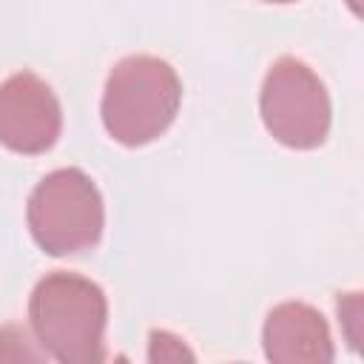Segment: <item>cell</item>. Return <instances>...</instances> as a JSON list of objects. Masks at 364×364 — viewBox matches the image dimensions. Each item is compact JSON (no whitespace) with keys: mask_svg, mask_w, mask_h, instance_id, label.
<instances>
[{"mask_svg":"<svg viewBox=\"0 0 364 364\" xmlns=\"http://www.w3.org/2000/svg\"><path fill=\"white\" fill-rule=\"evenodd\" d=\"M28 321L48 358L63 364H97L105 358L108 301L97 282L54 270L28 299Z\"/></svg>","mask_w":364,"mask_h":364,"instance_id":"cell-1","label":"cell"},{"mask_svg":"<svg viewBox=\"0 0 364 364\" xmlns=\"http://www.w3.org/2000/svg\"><path fill=\"white\" fill-rule=\"evenodd\" d=\"M182 82L171 63L154 54L119 60L102 91V125L125 148H139L162 136L176 119Z\"/></svg>","mask_w":364,"mask_h":364,"instance_id":"cell-2","label":"cell"},{"mask_svg":"<svg viewBox=\"0 0 364 364\" xmlns=\"http://www.w3.org/2000/svg\"><path fill=\"white\" fill-rule=\"evenodd\" d=\"M26 219L40 250L48 256H74L100 242L105 208L88 173L60 168L37 182L26 205Z\"/></svg>","mask_w":364,"mask_h":364,"instance_id":"cell-3","label":"cell"},{"mask_svg":"<svg viewBox=\"0 0 364 364\" xmlns=\"http://www.w3.org/2000/svg\"><path fill=\"white\" fill-rule=\"evenodd\" d=\"M262 122L273 139L287 148H318L330 134V97L318 74L296 60L279 57L264 74L259 94Z\"/></svg>","mask_w":364,"mask_h":364,"instance_id":"cell-4","label":"cell"},{"mask_svg":"<svg viewBox=\"0 0 364 364\" xmlns=\"http://www.w3.org/2000/svg\"><path fill=\"white\" fill-rule=\"evenodd\" d=\"M63 131V108L51 85L31 71L0 82V142L14 154H46Z\"/></svg>","mask_w":364,"mask_h":364,"instance_id":"cell-5","label":"cell"},{"mask_svg":"<svg viewBox=\"0 0 364 364\" xmlns=\"http://www.w3.org/2000/svg\"><path fill=\"white\" fill-rule=\"evenodd\" d=\"M262 344L276 364H327L336 358L324 316L304 301L276 304L264 318Z\"/></svg>","mask_w":364,"mask_h":364,"instance_id":"cell-6","label":"cell"},{"mask_svg":"<svg viewBox=\"0 0 364 364\" xmlns=\"http://www.w3.org/2000/svg\"><path fill=\"white\" fill-rule=\"evenodd\" d=\"M37 341H31L26 336V330L20 327H0V361H43L48 358L43 347H34Z\"/></svg>","mask_w":364,"mask_h":364,"instance_id":"cell-7","label":"cell"},{"mask_svg":"<svg viewBox=\"0 0 364 364\" xmlns=\"http://www.w3.org/2000/svg\"><path fill=\"white\" fill-rule=\"evenodd\" d=\"M179 358H193V353L182 344V338L154 330L151 333V347H148V361H179Z\"/></svg>","mask_w":364,"mask_h":364,"instance_id":"cell-8","label":"cell"},{"mask_svg":"<svg viewBox=\"0 0 364 364\" xmlns=\"http://www.w3.org/2000/svg\"><path fill=\"white\" fill-rule=\"evenodd\" d=\"M264 3H293V0H264Z\"/></svg>","mask_w":364,"mask_h":364,"instance_id":"cell-9","label":"cell"}]
</instances>
